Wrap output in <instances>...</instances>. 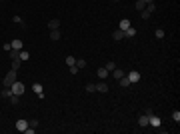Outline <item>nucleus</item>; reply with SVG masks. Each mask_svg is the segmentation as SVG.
<instances>
[{"mask_svg": "<svg viewBox=\"0 0 180 134\" xmlns=\"http://www.w3.org/2000/svg\"><path fill=\"white\" fill-rule=\"evenodd\" d=\"M14 82H16V70H10V72L4 76L2 84H4V88H10V86H12Z\"/></svg>", "mask_w": 180, "mask_h": 134, "instance_id": "1", "label": "nucleus"}, {"mask_svg": "<svg viewBox=\"0 0 180 134\" xmlns=\"http://www.w3.org/2000/svg\"><path fill=\"white\" fill-rule=\"evenodd\" d=\"M10 90H12V94H18V96H22V94H24V90H26V86H24V82L16 80V82L10 86Z\"/></svg>", "mask_w": 180, "mask_h": 134, "instance_id": "2", "label": "nucleus"}, {"mask_svg": "<svg viewBox=\"0 0 180 134\" xmlns=\"http://www.w3.org/2000/svg\"><path fill=\"white\" fill-rule=\"evenodd\" d=\"M126 78L130 80V84H136V82H140V72L138 70H132V72L126 74Z\"/></svg>", "mask_w": 180, "mask_h": 134, "instance_id": "3", "label": "nucleus"}, {"mask_svg": "<svg viewBox=\"0 0 180 134\" xmlns=\"http://www.w3.org/2000/svg\"><path fill=\"white\" fill-rule=\"evenodd\" d=\"M108 74H110V72L106 70V66H100V68H96V76H98L100 80H106V78H108Z\"/></svg>", "mask_w": 180, "mask_h": 134, "instance_id": "4", "label": "nucleus"}, {"mask_svg": "<svg viewBox=\"0 0 180 134\" xmlns=\"http://www.w3.org/2000/svg\"><path fill=\"white\" fill-rule=\"evenodd\" d=\"M28 128V120H24V118H20V120H16V130H20V132H24Z\"/></svg>", "mask_w": 180, "mask_h": 134, "instance_id": "5", "label": "nucleus"}, {"mask_svg": "<svg viewBox=\"0 0 180 134\" xmlns=\"http://www.w3.org/2000/svg\"><path fill=\"white\" fill-rule=\"evenodd\" d=\"M58 26H60V20H58V18H50V20H48V28H50V30H56Z\"/></svg>", "mask_w": 180, "mask_h": 134, "instance_id": "6", "label": "nucleus"}, {"mask_svg": "<svg viewBox=\"0 0 180 134\" xmlns=\"http://www.w3.org/2000/svg\"><path fill=\"white\" fill-rule=\"evenodd\" d=\"M130 26H132V24H130V20H128V18H122V20H120V24H118V28H120V30H126V28H130Z\"/></svg>", "mask_w": 180, "mask_h": 134, "instance_id": "7", "label": "nucleus"}, {"mask_svg": "<svg viewBox=\"0 0 180 134\" xmlns=\"http://www.w3.org/2000/svg\"><path fill=\"white\" fill-rule=\"evenodd\" d=\"M122 38H124V30H120V28H118V30H114V32H112V40H122Z\"/></svg>", "mask_w": 180, "mask_h": 134, "instance_id": "8", "label": "nucleus"}, {"mask_svg": "<svg viewBox=\"0 0 180 134\" xmlns=\"http://www.w3.org/2000/svg\"><path fill=\"white\" fill-rule=\"evenodd\" d=\"M10 46H12L14 50H22V40H20V38H14V40L10 42Z\"/></svg>", "mask_w": 180, "mask_h": 134, "instance_id": "9", "label": "nucleus"}, {"mask_svg": "<svg viewBox=\"0 0 180 134\" xmlns=\"http://www.w3.org/2000/svg\"><path fill=\"white\" fill-rule=\"evenodd\" d=\"M122 76H124V70H122V68H114V70H112V78L118 80V78H122Z\"/></svg>", "mask_w": 180, "mask_h": 134, "instance_id": "10", "label": "nucleus"}, {"mask_svg": "<svg viewBox=\"0 0 180 134\" xmlns=\"http://www.w3.org/2000/svg\"><path fill=\"white\" fill-rule=\"evenodd\" d=\"M96 92H108V84L102 80V82H98L96 84Z\"/></svg>", "mask_w": 180, "mask_h": 134, "instance_id": "11", "label": "nucleus"}, {"mask_svg": "<svg viewBox=\"0 0 180 134\" xmlns=\"http://www.w3.org/2000/svg\"><path fill=\"white\" fill-rule=\"evenodd\" d=\"M134 36H136V28L130 26V28H126V30H124V38H134Z\"/></svg>", "mask_w": 180, "mask_h": 134, "instance_id": "12", "label": "nucleus"}, {"mask_svg": "<svg viewBox=\"0 0 180 134\" xmlns=\"http://www.w3.org/2000/svg\"><path fill=\"white\" fill-rule=\"evenodd\" d=\"M138 124H140V128H146L148 126V114H142L138 118Z\"/></svg>", "mask_w": 180, "mask_h": 134, "instance_id": "13", "label": "nucleus"}, {"mask_svg": "<svg viewBox=\"0 0 180 134\" xmlns=\"http://www.w3.org/2000/svg\"><path fill=\"white\" fill-rule=\"evenodd\" d=\"M50 40H54V42L60 40V30H58V28H56V30H50Z\"/></svg>", "mask_w": 180, "mask_h": 134, "instance_id": "14", "label": "nucleus"}, {"mask_svg": "<svg viewBox=\"0 0 180 134\" xmlns=\"http://www.w3.org/2000/svg\"><path fill=\"white\" fill-rule=\"evenodd\" d=\"M8 54H10V60H20V50H14V48H12Z\"/></svg>", "mask_w": 180, "mask_h": 134, "instance_id": "15", "label": "nucleus"}, {"mask_svg": "<svg viewBox=\"0 0 180 134\" xmlns=\"http://www.w3.org/2000/svg\"><path fill=\"white\" fill-rule=\"evenodd\" d=\"M146 12H148V14H154V12H156V4H154V2L146 4Z\"/></svg>", "mask_w": 180, "mask_h": 134, "instance_id": "16", "label": "nucleus"}, {"mask_svg": "<svg viewBox=\"0 0 180 134\" xmlns=\"http://www.w3.org/2000/svg\"><path fill=\"white\" fill-rule=\"evenodd\" d=\"M10 96H12V90H10V88H4V90L0 92V98H10Z\"/></svg>", "mask_w": 180, "mask_h": 134, "instance_id": "17", "label": "nucleus"}, {"mask_svg": "<svg viewBox=\"0 0 180 134\" xmlns=\"http://www.w3.org/2000/svg\"><path fill=\"white\" fill-rule=\"evenodd\" d=\"M32 90L36 92V96H38V94H42V84H40V82H34V84H32Z\"/></svg>", "mask_w": 180, "mask_h": 134, "instance_id": "18", "label": "nucleus"}, {"mask_svg": "<svg viewBox=\"0 0 180 134\" xmlns=\"http://www.w3.org/2000/svg\"><path fill=\"white\" fill-rule=\"evenodd\" d=\"M134 8H136V10H140V12H142L144 8H146V2H142V0H136V4H134Z\"/></svg>", "mask_w": 180, "mask_h": 134, "instance_id": "19", "label": "nucleus"}, {"mask_svg": "<svg viewBox=\"0 0 180 134\" xmlns=\"http://www.w3.org/2000/svg\"><path fill=\"white\" fill-rule=\"evenodd\" d=\"M118 84H120V86H124V88H126V86H130V80L126 78V74L122 76V78H118Z\"/></svg>", "mask_w": 180, "mask_h": 134, "instance_id": "20", "label": "nucleus"}, {"mask_svg": "<svg viewBox=\"0 0 180 134\" xmlns=\"http://www.w3.org/2000/svg\"><path fill=\"white\" fill-rule=\"evenodd\" d=\"M28 58H30V54H28V50H20V60H22V62H26Z\"/></svg>", "mask_w": 180, "mask_h": 134, "instance_id": "21", "label": "nucleus"}, {"mask_svg": "<svg viewBox=\"0 0 180 134\" xmlns=\"http://www.w3.org/2000/svg\"><path fill=\"white\" fill-rule=\"evenodd\" d=\"M18 102H20L18 94H12V96H10V104H12V106H18Z\"/></svg>", "mask_w": 180, "mask_h": 134, "instance_id": "22", "label": "nucleus"}, {"mask_svg": "<svg viewBox=\"0 0 180 134\" xmlns=\"http://www.w3.org/2000/svg\"><path fill=\"white\" fill-rule=\"evenodd\" d=\"M22 66V60H12V70H16L18 72V68Z\"/></svg>", "mask_w": 180, "mask_h": 134, "instance_id": "23", "label": "nucleus"}, {"mask_svg": "<svg viewBox=\"0 0 180 134\" xmlns=\"http://www.w3.org/2000/svg\"><path fill=\"white\" fill-rule=\"evenodd\" d=\"M76 66L78 68H86V60H84V58H78V60H76Z\"/></svg>", "mask_w": 180, "mask_h": 134, "instance_id": "24", "label": "nucleus"}, {"mask_svg": "<svg viewBox=\"0 0 180 134\" xmlns=\"http://www.w3.org/2000/svg\"><path fill=\"white\" fill-rule=\"evenodd\" d=\"M164 30H162V28H158V30H156V32H154V36H156V38H158V40H162V38H164Z\"/></svg>", "mask_w": 180, "mask_h": 134, "instance_id": "25", "label": "nucleus"}, {"mask_svg": "<svg viewBox=\"0 0 180 134\" xmlns=\"http://www.w3.org/2000/svg\"><path fill=\"white\" fill-rule=\"evenodd\" d=\"M12 22H14V24H22V26H26V24H24V20H22L20 16H12Z\"/></svg>", "mask_w": 180, "mask_h": 134, "instance_id": "26", "label": "nucleus"}, {"mask_svg": "<svg viewBox=\"0 0 180 134\" xmlns=\"http://www.w3.org/2000/svg\"><path fill=\"white\" fill-rule=\"evenodd\" d=\"M66 64H68V66L76 64V58H74V56H66Z\"/></svg>", "mask_w": 180, "mask_h": 134, "instance_id": "27", "label": "nucleus"}, {"mask_svg": "<svg viewBox=\"0 0 180 134\" xmlns=\"http://www.w3.org/2000/svg\"><path fill=\"white\" fill-rule=\"evenodd\" d=\"M86 92H96V84H86Z\"/></svg>", "mask_w": 180, "mask_h": 134, "instance_id": "28", "label": "nucleus"}, {"mask_svg": "<svg viewBox=\"0 0 180 134\" xmlns=\"http://www.w3.org/2000/svg\"><path fill=\"white\" fill-rule=\"evenodd\" d=\"M172 120H174V122H178V120H180V112H178V110L172 112Z\"/></svg>", "mask_w": 180, "mask_h": 134, "instance_id": "29", "label": "nucleus"}, {"mask_svg": "<svg viewBox=\"0 0 180 134\" xmlns=\"http://www.w3.org/2000/svg\"><path fill=\"white\" fill-rule=\"evenodd\" d=\"M114 68H116V64H114V62H106V70H108V72H112Z\"/></svg>", "mask_w": 180, "mask_h": 134, "instance_id": "30", "label": "nucleus"}, {"mask_svg": "<svg viewBox=\"0 0 180 134\" xmlns=\"http://www.w3.org/2000/svg\"><path fill=\"white\" fill-rule=\"evenodd\" d=\"M68 68H70V74H78V70H80L76 64H72V66H68Z\"/></svg>", "mask_w": 180, "mask_h": 134, "instance_id": "31", "label": "nucleus"}, {"mask_svg": "<svg viewBox=\"0 0 180 134\" xmlns=\"http://www.w3.org/2000/svg\"><path fill=\"white\" fill-rule=\"evenodd\" d=\"M28 126H32V128H36V126H38V120H36V118H32V120L28 122Z\"/></svg>", "mask_w": 180, "mask_h": 134, "instance_id": "32", "label": "nucleus"}, {"mask_svg": "<svg viewBox=\"0 0 180 134\" xmlns=\"http://www.w3.org/2000/svg\"><path fill=\"white\" fill-rule=\"evenodd\" d=\"M140 16H142V20H148V18L152 16V14H148V12H146V10H142V14H140Z\"/></svg>", "mask_w": 180, "mask_h": 134, "instance_id": "33", "label": "nucleus"}, {"mask_svg": "<svg viewBox=\"0 0 180 134\" xmlns=\"http://www.w3.org/2000/svg\"><path fill=\"white\" fill-rule=\"evenodd\" d=\"M142 2H146V4H150V2H154V0H142Z\"/></svg>", "mask_w": 180, "mask_h": 134, "instance_id": "34", "label": "nucleus"}, {"mask_svg": "<svg viewBox=\"0 0 180 134\" xmlns=\"http://www.w3.org/2000/svg\"><path fill=\"white\" fill-rule=\"evenodd\" d=\"M112 2H118V0H112Z\"/></svg>", "mask_w": 180, "mask_h": 134, "instance_id": "35", "label": "nucleus"}]
</instances>
